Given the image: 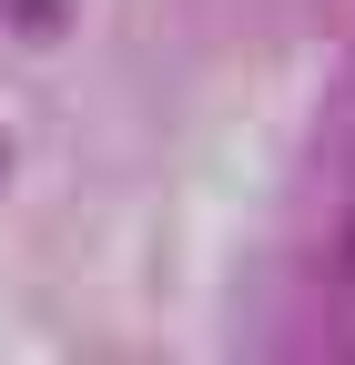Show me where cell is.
I'll list each match as a JSON object with an SVG mask.
<instances>
[{"instance_id":"1","label":"cell","mask_w":355,"mask_h":365,"mask_svg":"<svg viewBox=\"0 0 355 365\" xmlns=\"http://www.w3.org/2000/svg\"><path fill=\"white\" fill-rule=\"evenodd\" d=\"M61 21H71V0H11V31L21 41H51Z\"/></svg>"},{"instance_id":"2","label":"cell","mask_w":355,"mask_h":365,"mask_svg":"<svg viewBox=\"0 0 355 365\" xmlns=\"http://www.w3.org/2000/svg\"><path fill=\"white\" fill-rule=\"evenodd\" d=\"M0 173H11V143H0Z\"/></svg>"}]
</instances>
